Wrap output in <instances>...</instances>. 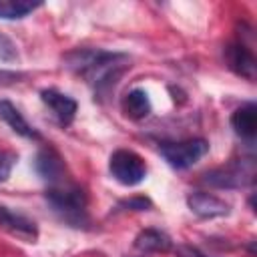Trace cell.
Listing matches in <instances>:
<instances>
[{"mask_svg":"<svg viewBox=\"0 0 257 257\" xmlns=\"http://www.w3.org/2000/svg\"><path fill=\"white\" fill-rule=\"evenodd\" d=\"M159 153L173 169L183 171V169H189L195 163H199L209 153V143L205 139H187V141H175V143H161Z\"/></svg>","mask_w":257,"mask_h":257,"instance_id":"4","label":"cell"},{"mask_svg":"<svg viewBox=\"0 0 257 257\" xmlns=\"http://www.w3.org/2000/svg\"><path fill=\"white\" fill-rule=\"evenodd\" d=\"M34 167H36V173L48 183V187L68 181L66 165H64V161H62V157L58 155V151L52 149L50 145H48V147H42V149L38 151L36 161H34Z\"/></svg>","mask_w":257,"mask_h":257,"instance_id":"7","label":"cell"},{"mask_svg":"<svg viewBox=\"0 0 257 257\" xmlns=\"http://www.w3.org/2000/svg\"><path fill=\"white\" fill-rule=\"evenodd\" d=\"M173 253L175 257H209L207 253H203L201 249L193 247V245H187V243H181V245H173Z\"/></svg>","mask_w":257,"mask_h":257,"instance_id":"18","label":"cell"},{"mask_svg":"<svg viewBox=\"0 0 257 257\" xmlns=\"http://www.w3.org/2000/svg\"><path fill=\"white\" fill-rule=\"evenodd\" d=\"M0 120H4L16 135L24 137V139H30V141H38L40 139V133L28 124V120L20 114V110L10 102V100H0Z\"/></svg>","mask_w":257,"mask_h":257,"instance_id":"11","label":"cell"},{"mask_svg":"<svg viewBox=\"0 0 257 257\" xmlns=\"http://www.w3.org/2000/svg\"><path fill=\"white\" fill-rule=\"evenodd\" d=\"M40 100L44 102V106L52 112L54 120L60 124V126H68L72 124L74 116H76V110H78V104L72 96L56 90V88H42L40 90Z\"/></svg>","mask_w":257,"mask_h":257,"instance_id":"6","label":"cell"},{"mask_svg":"<svg viewBox=\"0 0 257 257\" xmlns=\"http://www.w3.org/2000/svg\"><path fill=\"white\" fill-rule=\"evenodd\" d=\"M44 199L52 213L70 227L88 225V197L74 181H64L46 189Z\"/></svg>","mask_w":257,"mask_h":257,"instance_id":"2","label":"cell"},{"mask_svg":"<svg viewBox=\"0 0 257 257\" xmlns=\"http://www.w3.org/2000/svg\"><path fill=\"white\" fill-rule=\"evenodd\" d=\"M0 229L8 231L10 235L26 241V243H34L38 239V227L32 219L10 211L8 207L0 205Z\"/></svg>","mask_w":257,"mask_h":257,"instance_id":"9","label":"cell"},{"mask_svg":"<svg viewBox=\"0 0 257 257\" xmlns=\"http://www.w3.org/2000/svg\"><path fill=\"white\" fill-rule=\"evenodd\" d=\"M14 163H16V155H14V153H10V151H0V183L10 177Z\"/></svg>","mask_w":257,"mask_h":257,"instance_id":"16","label":"cell"},{"mask_svg":"<svg viewBox=\"0 0 257 257\" xmlns=\"http://www.w3.org/2000/svg\"><path fill=\"white\" fill-rule=\"evenodd\" d=\"M108 173H110V177L116 183H120L124 187H135V185L145 181V177H147V163L135 151L118 149L108 159Z\"/></svg>","mask_w":257,"mask_h":257,"instance_id":"3","label":"cell"},{"mask_svg":"<svg viewBox=\"0 0 257 257\" xmlns=\"http://www.w3.org/2000/svg\"><path fill=\"white\" fill-rule=\"evenodd\" d=\"M40 2H22V0H8V2H0V18L4 20H18L28 16L30 12H34L36 8H40Z\"/></svg>","mask_w":257,"mask_h":257,"instance_id":"15","label":"cell"},{"mask_svg":"<svg viewBox=\"0 0 257 257\" xmlns=\"http://www.w3.org/2000/svg\"><path fill=\"white\" fill-rule=\"evenodd\" d=\"M118 207H124V209H131V211H147V209H151V201L147 197H133V199L120 201Z\"/></svg>","mask_w":257,"mask_h":257,"instance_id":"17","label":"cell"},{"mask_svg":"<svg viewBox=\"0 0 257 257\" xmlns=\"http://www.w3.org/2000/svg\"><path fill=\"white\" fill-rule=\"evenodd\" d=\"M62 62L68 70L80 74L96 98L108 96L122 74L131 68V58L124 52H110L102 48H76L62 56Z\"/></svg>","mask_w":257,"mask_h":257,"instance_id":"1","label":"cell"},{"mask_svg":"<svg viewBox=\"0 0 257 257\" xmlns=\"http://www.w3.org/2000/svg\"><path fill=\"white\" fill-rule=\"evenodd\" d=\"M120 108L124 112V116H128L131 120H143L151 114L153 104L149 94L143 88H133L131 92H126L120 100Z\"/></svg>","mask_w":257,"mask_h":257,"instance_id":"14","label":"cell"},{"mask_svg":"<svg viewBox=\"0 0 257 257\" xmlns=\"http://www.w3.org/2000/svg\"><path fill=\"white\" fill-rule=\"evenodd\" d=\"M135 249L143 255L147 253H167L173 249V241L165 231L145 229L135 237Z\"/></svg>","mask_w":257,"mask_h":257,"instance_id":"13","label":"cell"},{"mask_svg":"<svg viewBox=\"0 0 257 257\" xmlns=\"http://www.w3.org/2000/svg\"><path fill=\"white\" fill-rule=\"evenodd\" d=\"M253 161L251 159H241L235 161L227 167L213 169L205 175V183L219 187V189H239L249 183H253Z\"/></svg>","mask_w":257,"mask_h":257,"instance_id":"5","label":"cell"},{"mask_svg":"<svg viewBox=\"0 0 257 257\" xmlns=\"http://www.w3.org/2000/svg\"><path fill=\"white\" fill-rule=\"evenodd\" d=\"M187 207L201 219H217V217H225L229 215L231 205L223 199H219L217 195L211 193H203V191H195L187 195Z\"/></svg>","mask_w":257,"mask_h":257,"instance_id":"8","label":"cell"},{"mask_svg":"<svg viewBox=\"0 0 257 257\" xmlns=\"http://www.w3.org/2000/svg\"><path fill=\"white\" fill-rule=\"evenodd\" d=\"M225 60H227V66L247 78V80H255V56L251 52V48H247L243 42H235V44H229L225 48Z\"/></svg>","mask_w":257,"mask_h":257,"instance_id":"10","label":"cell"},{"mask_svg":"<svg viewBox=\"0 0 257 257\" xmlns=\"http://www.w3.org/2000/svg\"><path fill=\"white\" fill-rule=\"evenodd\" d=\"M231 126L233 131L247 141H253L257 133V106L255 102H245L231 114Z\"/></svg>","mask_w":257,"mask_h":257,"instance_id":"12","label":"cell"}]
</instances>
